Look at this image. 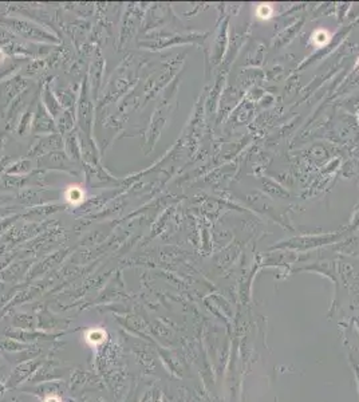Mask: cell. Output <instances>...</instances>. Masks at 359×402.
Here are the masks:
<instances>
[{"label": "cell", "mask_w": 359, "mask_h": 402, "mask_svg": "<svg viewBox=\"0 0 359 402\" xmlns=\"http://www.w3.org/2000/svg\"><path fill=\"white\" fill-rule=\"evenodd\" d=\"M106 337H108V334L102 329H91L85 335L86 342L90 346H98V345L104 344L105 341H106Z\"/></svg>", "instance_id": "6da1fadb"}, {"label": "cell", "mask_w": 359, "mask_h": 402, "mask_svg": "<svg viewBox=\"0 0 359 402\" xmlns=\"http://www.w3.org/2000/svg\"><path fill=\"white\" fill-rule=\"evenodd\" d=\"M45 402H60V401H59V398L57 397H47Z\"/></svg>", "instance_id": "7a4b0ae2"}]
</instances>
